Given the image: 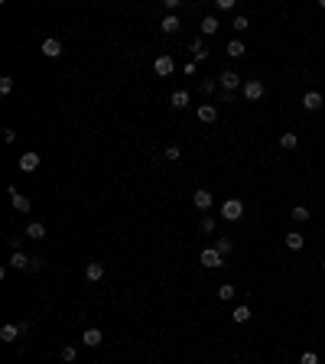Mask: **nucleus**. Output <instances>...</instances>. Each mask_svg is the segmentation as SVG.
<instances>
[{
    "mask_svg": "<svg viewBox=\"0 0 325 364\" xmlns=\"http://www.w3.org/2000/svg\"><path fill=\"white\" fill-rule=\"evenodd\" d=\"M218 211H221V218H225V221H238V218L244 215V202H241V199H228Z\"/></svg>",
    "mask_w": 325,
    "mask_h": 364,
    "instance_id": "nucleus-1",
    "label": "nucleus"
},
{
    "mask_svg": "<svg viewBox=\"0 0 325 364\" xmlns=\"http://www.w3.org/2000/svg\"><path fill=\"white\" fill-rule=\"evenodd\" d=\"M263 91H267V88H263V81H257V78H250V81H244V85H241V94H244L247 101H260Z\"/></svg>",
    "mask_w": 325,
    "mask_h": 364,
    "instance_id": "nucleus-2",
    "label": "nucleus"
},
{
    "mask_svg": "<svg viewBox=\"0 0 325 364\" xmlns=\"http://www.w3.org/2000/svg\"><path fill=\"white\" fill-rule=\"evenodd\" d=\"M153 72H156L160 78L172 75V72H176V62H172V55H160V59L153 62Z\"/></svg>",
    "mask_w": 325,
    "mask_h": 364,
    "instance_id": "nucleus-3",
    "label": "nucleus"
},
{
    "mask_svg": "<svg viewBox=\"0 0 325 364\" xmlns=\"http://www.w3.org/2000/svg\"><path fill=\"white\" fill-rule=\"evenodd\" d=\"M192 202H195V208H202V211H208L211 205H215V195L208 192V189H195V195H192Z\"/></svg>",
    "mask_w": 325,
    "mask_h": 364,
    "instance_id": "nucleus-4",
    "label": "nucleus"
},
{
    "mask_svg": "<svg viewBox=\"0 0 325 364\" xmlns=\"http://www.w3.org/2000/svg\"><path fill=\"white\" fill-rule=\"evenodd\" d=\"M221 264H225V260H221V254H218L215 247H205V250H202V267H208V270H218Z\"/></svg>",
    "mask_w": 325,
    "mask_h": 364,
    "instance_id": "nucleus-5",
    "label": "nucleus"
},
{
    "mask_svg": "<svg viewBox=\"0 0 325 364\" xmlns=\"http://www.w3.org/2000/svg\"><path fill=\"white\" fill-rule=\"evenodd\" d=\"M195 117H199L202 124H215V121H218V108H215V104H199V108H195Z\"/></svg>",
    "mask_w": 325,
    "mask_h": 364,
    "instance_id": "nucleus-6",
    "label": "nucleus"
},
{
    "mask_svg": "<svg viewBox=\"0 0 325 364\" xmlns=\"http://www.w3.org/2000/svg\"><path fill=\"white\" fill-rule=\"evenodd\" d=\"M218 85L225 88V94H231L234 88L241 85V75H238V72H225V75H218Z\"/></svg>",
    "mask_w": 325,
    "mask_h": 364,
    "instance_id": "nucleus-7",
    "label": "nucleus"
},
{
    "mask_svg": "<svg viewBox=\"0 0 325 364\" xmlns=\"http://www.w3.org/2000/svg\"><path fill=\"white\" fill-rule=\"evenodd\" d=\"M42 55H46V59H59V55H62V42H59V39H42Z\"/></svg>",
    "mask_w": 325,
    "mask_h": 364,
    "instance_id": "nucleus-8",
    "label": "nucleus"
},
{
    "mask_svg": "<svg viewBox=\"0 0 325 364\" xmlns=\"http://www.w3.org/2000/svg\"><path fill=\"white\" fill-rule=\"evenodd\" d=\"M39 169V153H23L20 156V172H36Z\"/></svg>",
    "mask_w": 325,
    "mask_h": 364,
    "instance_id": "nucleus-9",
    "label": "nucleus"
},
{
    "mask_svg": "<svg viewBox=\"0 0 325 364\" xmlns=\"http://www.w3.org/2000/svg\"><path fill=\"white\" fill-rule=\"evenodd\" d=\"M302 108H306V111H319V108H322V94H319V91H306V94H302Z\"/></svg>",
    "mask_w": 325,
    "mask_h": 364,
    "instance_id": "nucleus-10",
    "label": "nucleus"
},
{
    "mask_svg": "<svg viewBox=\"0 0 325 364\" xmlns=\"http://www.w3.org/2000/svg\"><path fill=\"white\" fill-rule=\"evenodd\" d=\"M101 341H104V335H101V328H88V332L81 335V345H88V348H98Z\"/></svg>",
    "mask_w": 325,
    "mask_h": 364,
    "instance_id": "nucleus-11",
    "label": "nucleus"
},
{
    "mask_svg": "<svg viewBox=\"0 0 325 364\" xmlns=\"http://www.w3.org/2000/svg\"><path fill=\"white\" fill-rule=\"evenodd\" d=\"M20 335H23V328H20V325H13V322L0 328V341H7V345H10V341H16Z\"/></svg>",
    "mask_w": 325,
    "mask_h": 364,
    "instance_id": "nucleus-12",
    "label": "nucleus"
},
{
    "mask_svg": "<svg viewBox=\"0 0 325 364\" xmlns=\"http://www.w3.org/2000/svg\"><path fill=\"white\" fill-rule=\"evenodd\" d=\"M30 260H33V257H26L23 250H13V257H10V267H13V270H26V267H30Z\"/></svg>",
    "mask_w": 325,
    "mask_h": 364,
    "instance_id": "nucleus-13",
    "label": "nucleus"
},
{
    "mask_svg": "<svg viewBox=\"0 0 325 364\" xmlns=\"http://www.w3.org/2000/svg\"><path fill=\"white\" fill-rule=\"evenodd\" d=\"M85 277L91 280V283H98V280L104 277V264H98V260H91V264L85 267Z\"/></svg>",
    "mask_w": 325,
    "mask_h": 364,
    "instance_id": "nucleus-14",
    "label": "nucleus"
},
{
    "mask_svg": "<svg viewBox=\"0 0 325 364\" xmlns=\"http://www.w3.org/2000/svg\"><path fill=\"white\" fill-rule=\"evenodd\" d=\"M10 202H13L16 211H30V199H26V195H20L16 189H10Z\"/></svg>",
    "mask_w": 325,
    "mask_h": 364,
    "instance_id": "nucleus-15",
    "label": "nucleus"
},
{
    "mask_svg": "<svg viewBox=\"0 0 325 364\" xmlns=\"http://www.w3.org/2000/svg\"><path fill=\"white\" fill-rule=\"evenodd\" d=\"M286 247L289 250H302V247H306V238H302L299 231H289L286 234Z\"/></svg>",
    "mask_w": 325,
    "mask_h": 364,
    "instance_id": "nucleus-16",
    "label": "nucleus"
},
{
    "mask_svg": "<svg viewBox=\"0 0 325 364\" xmlns=\"http://www.w3.org/2000/svg\"><path fill=\"white\" fill-rule=\"evenodd\" d=\"M172 108H176V111L189 108V91H186V88H179V91H172Z\"/></svg>",
    "mask_w": 325,
    "mask_h": 364,
    "instance_id": "nucleus-17",
    "label": "nucleus"
},
{
    "mask_svg": "<svg viewBox=\"0 0 325 364\" xmlns=\"http://www.w3.org/2000/svg\"><path fill=\"white\" fill-rule=\"evenodd\" d=\"M26 238H33V241H42V238H46V225H42V221H33V225L26 228Z\"/></svg>",
    "mask_w": 325,
    "mask_h": 364,
    "instance_id": "nucleus-18",
    "label": "nucleus"
},
{
    "mask_svg": "<svg viewBox=\"0 0 325 364\" xmlns=\"http://www.w3.org/2000/svg\"><path fill=\"white\" fill-rule=\"evenodd\" d=\"M218 30H221V23H218L215 16H205V20H202V33H205V36H215Z\"/></svg>",
    "mask_w": 325,
    "mask_h": 364,
    "instance_id": "nucleus-19",
    "label": "nucleus"
},
{
    "mask_svg": "<svg viewBox=\"0 0 325 364\" xmlns=\"http://www.w3.org/2000/svg\"><path fill=\"white\" fill-rule=\"evenodd\" d=\"M192 55H195V62H205V59H208V49H205L202 39H195V42H192Z\"/></svg>",
    "mask_w": 325,
    "mask_h": 364,
    "instance_id": "nucleus-20",
    "label": "nucleus"
},
{
    "mask_svg": "<svg viewBox=\"0 0 325 364\" xmlns=\"http://www.w3.org/2000/svg\"><path fill=\"white\" fill-rule=\"evenodd\" d=\"M280 147H283V150H296V147H299V137H296V133H280Z\"/></svg>",
    "mask_w": 325,
    "mask_h": 364,
    "instance_id": "nucleus-21",
    "label": "nucleus"
},
{
    "mask_svg": "<svg viewBox=\"0 0 325 364\" xmlns=\"http://www.w3.org/2000/svg\"><path fill=\"white\" fill-rule=\"evenodd\" d=\"M244 52H247V49H244V42H241V39H231V42H228V55H231V59H241Z\"/></svg>",
    "mask_w": 325,
    "mask_h": 364,
    "instance_id": "nucleus-22",
    "label": "nucleus"
},
{
    "mask_svg": "<svg viewBox=\"0 0 325 364\" xmlns=\"http://www.w3.org/2000/svg\"><path fill=\"white\" fill-rule=\"evenodd\" d=\"M160 30L162 33H179V16H166V20H162V23H160Z\"/></svg>",
    "mask_w": 325,
    "mask_h": 364,
    "instance_id": "nucleus-23",
    "label": "nucleus"
},
{
    "mask_svg": "<svg viewBox=\"0 0 325 364\" xmlns=\"http://www.w3.org/2000/svg\"><path fill=\"white\" fill-rule=\"evenodd\" d=\"M231 247H234V244H231V238H218V241H215V250H218L221 257H228V254H231Z\"/></svg>",
    "mask_w": 325,
    "mask_h": 364,
    "instance_id": "nucleus-24",
    "label": "nucleus"
},
{
    "mask_svg": "<svg viewBox=\"0 0 325 364\" xmlns=\"http://www.w3.org/2000/svg\"><path fill=\"white\" fill-rule=\"evenodd\" d=\"M309 215H312V211L306 208V205H296V208H293V221H309Z\"/></svg>",
    "mask_w": 325,
    "mask_h": 364,
    "instance_id": "nucleus-25",
    "label": "nucleus"
},
{
    "mask_svg": "<svg viewBox=\"0 0 325 364\" xmlns=\"http://www.w3.org/2000/svg\"><path fill=\"white\" fill-rule=\"evenodd\" d=\"M231 316H234V322H247V319H250V306H238Z\"/></svg>",
    "mask_w": 325,
    "mask_h": 364,
    "instance_id": "nucleus-26",
    "label": "nucleus"
},
{
    "mask_svg": "<svg viewBox=\"0 0 325 364\" xmlns=\"http://www.w3.org/2000/svg\"><path fill=\"white\" fill-rule=\"evenodd\" d=\"M218 299H234V286H231V283H225V286H218Z\"/></svg>",
    "mask_w": 325,
    "mask_h": 364,
    "instance_id": "nucleus-27",
    "label": "nucleus"
},
{
    "mask_svg": "<svg viewBox=\"0 0 325 364\" xmlns=\"http://www.w3.org/2000/svg\"><path fill=\"white\" fill-rule=\"evenodd\" d=\"M199 228H202V234H215V218H208V215H205Z\"/></svg>",
    "mask_w": 325,
    "mask_h": 364,
    "instance_id": "nucleus-28",
    "label": "nucleus"
},
{
    "mask_svg": "<svg viewBox=\"0 0 325 364\" xmlns=\"http://www.w3.org/2000/svg\"><path fill=\"white\" fill-rule=\"evenodd\" d=\"M75 358H78V348H75V345H65V348H62V361H75Z\"/></svg>",
    "mask_w": 325,
    "mask_h": 364,
    "instance_id": "nucleus-29",
    "label": "nucleus"
},
{
    "mask_svg": "<svg viewBox=\"0 0 325 364\" xmlns=\"http://www.w3.org/2000/svg\"><path fill=\"white\" fill-rule=\"evenodd\" d=\"M10 91H13V78L3 75V78H0V94H10Z\"/></svg>",
    "mask_w": 325,
    "mask_h": 364,
    "instance_id": "nucleus-30",
    "label": "nucleus"
},
{
    "mask_svg": "<svg viewBox=\"0 0 325 364\" xmlns=\"http://www.w3.org/2000/svg\"><path fill=\"white\" fill-rule=\"evenodd\" d=\"M215 10L228 13V10H234V0H215Z\"/></svg>",
    "mask_w": 325,
    "mask_h": 364,
    "instance_id": "nucleus-31",
    "label": "nucleus"
},
{
    "mask_svg": "<svg viewBox=\"0 0 325 364\" xmlns=\"http://www.w3.org/2000/svg\"><path fill=\"white\" fill-rule=\"evenodd\" d=\"M299 361H302V364H319V355H316V351H302Z\"/></svg>",
    "mask_w": 325,
    "mask_h": 364,
    "instance_id": "nucleus-32",
    "label": "nucleus"
},
{
    "mask_svg": "<svg viewBox=\"0 0 325 364\" xmlns=\"http://www.w3.org/2000/svg\"><path fill=\"white\" fill-rule=\"evenodd\" d=\"M215 88H218V81H211V78H202V91H205V94H211Z\"/></svg>",
    "mask_w": 325,
    "mask_h": 364,
    "instance_id": "nucleus-33",
    "label": "nucleus"
},
{
    "mask_svg": "<svg viewBox=\"0 0 325 364\" xmlns=\"http://www.w3.org/2000/svg\"><path fill=\"white\" fill-rule=\"evenodd\" d=\"M179 156H182V153H179V147H176V143H172V147H166V160H172V163H176Z\"/></svg>",
    "mask_w": 325,
    "mask_h": 364,
    "instance_id": "nucleus-34",
    "label": "nucleus"
},
{
    "mask_svg": "<svg viewBox=\"0 0 325 364\" xmlns=\"http://www.w3.org/2000/svg\"><path fill=\"white\" fill-rule=\"evenodd\" d=\"M7 244H10L13 250H20V244H23V234H20V238H16V234H10V238H7Z\"/></svg>",
    "mask_w": 325,
    "mask_h": 364,
    "instance_id": "nucleus-35",
    "label": "nucleus"
},
{
    "mask_svg": "<svg viewBox=\"0 0 325 364\" xmlns=\"http://www.w3.org/2000/svg\"><path fill=\"white\" fill-rule=\"evenodd\" d=\"M3 140H7V143H13V140H16V130H13V127H3Z\"/></svg>",
    "mask_w": 325,
    "mask_h": 364,
    "instance_id": "nucleus-36",
    "label": "nucleus"
},
{
    "mask_svg": "<svg viewBox=\"0 0 325 364\" xmlns=\"http://www.w3.org/2000/svg\"><path fill=\"white\" fill-rule=\"evenodd\" d=\"M234 30H241V33L247 30V16H238V20H234Z\"/></svg>",
    "mask_w": 325,
    "mask_h": 364,
    "instance_id": "nucleus-37",
    "label": "nucleus"
},
{
    "mask_svg": "<svg viewBox=\"0 0 325 364\" xmlns=\"http://www.w3.org/2000/svg\"><path fill=\"white\" fill-rule=\"evenodd\" d=\"M30 270H42V257H33V260H30Z\"/></svg>",
    "mask_w": 325,
    "mask_h": 364,
    "instance_id": "nucleus-38",
    "label": "nucleus"
},
{
    "mask_svg": "<svg viewBox=\"0 0 325 364\" xmlns=\"http://www.w3.org/2000/svg\"><path fill=\"white\" fill-rule=\"evenodd\" d=\"M322 270H325V260H322Z\"/></svg>",
    "mask_w": 325,
    "mask_h": 364,
    "instance_id": "nucleus-39",
    "label": "nucleus"
}]
</instances>
